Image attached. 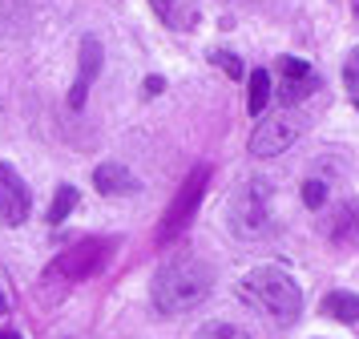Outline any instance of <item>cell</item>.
<instances>
[{"label":"cell","mask_w":359,"mask_h":339,"mask_svg":"<svg viewBox=\"0 0 359 339\" xmlns=\"http://www.w3.org/2000/svg\"><path fill=\"white\" fill-rule=\"evenodd\" d=\"M214 287V271L194 255H174L162 262V271L154 274V307L162 315H182L206 303Z\"/></svg>","instance_id":"cell-1"},{"label":"cell","mask_w":359,"mask_h":339,"mask_svg":"<svg viewBox=\"0 0 359 339\" xmlns=\"http://www.w3.org/2000/svg\"><path fill=\"white\" fill-rule=\"evenodd\" d=\"M243 299L262 307L278 323L299 319V311H303V291H299V283L287 271H278V267H255L243 279Z\"/></svg>","instance_id":"cell-2"},{"label":"cell","mask_w":359,"mask_h":339,"mask_svg":"<svg viewBox=\"0 0 359 339\" xmlns=\"http://www.w3.org/2000/svg\"><path fill=\"white\" fill-rule=\"evenodd\" d=\"M230 230L238 239H262L271 230V186L246 182L230 198Z\"/></svg>","instance_id":"cell-3"},{"label":"cell","mask_w":359,"mask_h":339,"mask_svg":"<svg viewBox=\"0 0 359 339\" xmlns=\"http://www.w3.org/2000/svg\"><path fill=\"white\" fill-rule=\"evenodd\" d=\"M109 246H114V242H105V239L77 242V246H69L65 255H57V262L45 271V279H49V283H77V279H89V274L101 271V262L109 258Z\"/></svg>","instance_id":"cell-4"},{"label":"cell","mask_w":359,"mask_h":339,"mask_svg":"<svg viewBox=\"0 0 359 339\" xmlns=\"http://www.w3.org/2000/svg\"><path fill=\"white\" fill-rule=\"evenodd\" d=\"M206 182H210V170H206V166H198L194 174L182 182V190L174 194V202H170V210H165V218H162L158 242H170L174 234H182V230H186V222L194 218L198 202H202V194H206Z\"/></svg>","instance_id":"cell-5"},{"label":"cell","mask_w":359,"mask_h":339,"mask_svg":"<svg viewBox=\"0 0 359 339\" xmlns=\"http://www.w3.org/2000/svg\"><path fill=\"white\" fill-rule=\"evenodd\" d=\"M299 133H303V117L294 109H283V113H275V117H266V121L255 126V133H250V154L255 158H275Z\"/></svg>","instance_id":"cell-6"},{"label":"cell","mask_w":359,"mask_h":339,"mask_svg":"<svg viewBox=\"0 0 359 339\" xmlns=\"http://www.w3.org/2000/svg\"><path fill=\"white\" fill-rule=\"evenodd\" d=\"M29 206H33V198H29L25 178L13 170V161H0V218L8 226H20L29 218Z\"/></svg>","instance_id":"cell-7"},{"label":"cell","mask_w":359,"mask_h":339,"mask_svg":"<svg viewBox=\"0 0 359 339\" xmlns=\"http://www.w3.org/2000/svg\"><path fill=\"white\" fill-rule=\"evenodd\" d=\"M97 73H101V41L97 36H85L81 41V73H77L73 89H69V105H73V109L85 105V93H89V85L97 81Z\"/></svg>","instance_id":"cell-8"},{"label":"cell","mask_w":359,"mask_h":339,"mask_svg":"<svg viewBox=\"0 0 359 339\" xmlns=\"http://www.w3.org/2000/svg\"><path fill=\"white\" fill-rule=\"evenodd\" d=\"M93 186H97L101 194H114V198H126V194L142 190L137 178H133L121 161H105V166H97V170H93Z\"/></svg>","instance_id":"cell-9"},{"label":"cell","mask_w":359,"mask_h":339,"mask_svg":"<svg viewBox=\"0 0 359 339\" xmlns=\"http://www.w3.org/2000/svg\"><path fill=\"white\" fill-rule=\"evenodd\" d=\"M323 315L327 319H339V323H355L359 319V299L351 291H331L323 299Z\"/></svg>","instance_id":"cell-10"},{"label":"cell","mask_w":359,"mask_h":339,"mask_svg":"<svg viewBox=\"0 0 359 339\" xmlns=\"http://www.w3.org/2000/svg\"><path fill=\"white\" fill-rule=\"evenodd\" d=\"M266 101H271V73L255 69V77H250V93H246V109L259 117V113L266 109Z\"/></svg>","instance_id":"cell-11"},{"label":"cell","mask_w":359,"mask_h":339,"mask_svg":"<svg viewBox=\"0 0 359 339\" xmlns=\"http://www.w3.org/2000/svg\"><path fill=\"white\" fill-rule=\"evenodd\" d=\"M319 89V77L311 73V77H299V81H283V89H278V101H283V109L287 105H294V101H303L307 93H315Z\"/></svg>","instance_id":"cell-12"},{"label":"cell","mask_w":359,"mask_h":339,"mask_svg":"<svg viewBox=\"0 0 359 339\" xmlns=\"http://www.w3.org/2000/svg\"><path fill=\"white\" fill-rule=\"evenodd\" d=\"M73 206H77V190L73 186H57V198H53V206H49V222H65Z\"/></svg>","instance_id":"cell-13"},{"label":"cell","mask_w":359,"mask_h":339,"mask_svg":"<svg viewBox=\"0 0 359 339\" xmlns=\"http://www.w3.org/2000/svg\"><path fill=\"white\" fill-rule=\"evenodd\" d=\"M194 339H250L243 327H234V323H206Z\"/></svg>","instance_id":"cell-14"},{"label":"cell","mask_w":359,"mask_h":339,"mask_svg":"<svg viewBox=\"0 0 359 339\" xmlns=\"http://www.w3.org/2000/svg\"><path fill=\"white\" fill-rule=\"evenodd\" d=\"M41 0H0V20H25L33 16V8Z\"/></svg>","instance_id":"cell-15"},{"label":"cell","mask_w":359,"mask_h":339,"mask_svg":"<svg viewBox=\"0 0 359 339\" xmlns=\"http://www.w3.org/2000/svg\"><path fill=\"white\" fill-rule=\"evenodd\" d=\"M303 202H307L311 210H319L327 202V186L319 182V178H311V182H303Z\"/></svg>","instance_id":"cell-16"},{"label":"cell","mask_w":359,"mask_h":339,"mask_svg":"<svg viewBox=\"0 0 359 339\" xmlns=\"http://www.w3.org/2000/svg\"><path fill=\"white\" fill-rule=\"evenodd\" d=\"M278 69H283V81L311 77V65H307V61H299V57H283V61H278Z\"/></svg>","instance_id":"cell-17"},{"label":"cell","mask_w":359,"mask_h":339,"mask_svg":"<svg viewBox=\"0 0 359 339\" xmlns=\"http://www.w3.org/2000/svg\"><path fill=\"white\" fill-rule=\"evenodd\" d=\"M343 85H347L351 93H359V48H351V57L343 65Z\"/></svg>","instance_id":"cell-18"},{"label":"cell","mask_w":359,"mask_h":339,"mask_svg":"<svg viewBox=\"0 0 359 339\" xmlns=\"http://www.w3.org/2000/svg\"><path fill=\"white\" fill-rule=\"evenodd\" d=\"M214 61L222 65V69H226L230 77H243V61H238L234 53H214Z\"/></svg>","instance_id":"cell-19"},{"label":"cell","mask_w":359,"mask_h":339,"mask_svg":"<svg viewBox=\"0 0 359 339\" xmlns=\"http://www.w3.org/2000/svg\"><path fill=\"white\" fill-rule=\"evenodd\" d=\"M162 89H165V81H162V77H149V81H146V93H149V97L162 93Z\"/></svg>","instance_id":"cell-20"},{"label":"cell","mask_w":359,"mask_h":339,"mask_svg":"<svg viewBox=\"0 0 359 339\" xmlns=\"http://www.w3.org/2000/svg\"><path fill=\"white\" fill-rule=\"evenodd\" d=\"M4 311H8V299H4V287H0V315H4Z\"/></svg>","instance_id":"cell-21"},{"label":"cell","mask_w":359,"mask_h":339,"mask_svg":"<svg viewBox=\"0 0 359 339\" xmlns=\"http://www.w3.org/2000/svg\"><path fill=\"white\" fill-rule=\"evenodd\" d=\"M8 339H20V335H8Z\"/></svg>","instance_id":"cell-22"},{"label":"cell","mask_w":359,"mask_h":339,"mask_svg":"<svg viewBox=\"0 0 359 339\" xmlns=\"http://www.w3.org/2000/svg\"><path fill=\"white\" fill-rule=\"evenodd\" d=\"M355 16H359V4H355Z\"/></svg>","instance_id":"cell-23"},{"label":"cell","mask_w":359,"mask_h":339,"mask_svg":"<svg viewBox=\"0 0 359 339\" xmlns=\"http://www.w3.org/2000/svg\"><path fill=\"white\" fill-rule=\"evenodd\" d=\"M0 339H8V335H0Z\"/></svg>","instance_id":"cell-24"}]
</instances>
